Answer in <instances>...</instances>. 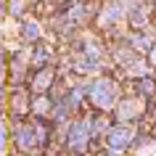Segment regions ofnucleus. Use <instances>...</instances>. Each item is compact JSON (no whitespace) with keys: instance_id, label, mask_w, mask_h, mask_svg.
<instances>
[{"instance_id":"1a4fd4ad","label":"nucleus","mask_w":156,"mask_h":156,"mask_svg":"<svg viewBox=\"0 0 156 156\" xmlns=\"http://www.w3.org/2000/svg\"><path fill=\"white\" fill-rule=\"evenodd\" d=\"M3 146H5V130L0 127V151H3Z\"/></svg>"},{"instance_id":"20e7f679","label":"nucleus","mask_w":156,"mask_h":156,"mask_svg":"<svg viewBox=\"0 0 156 156\" xmlns=\"http://www.w3.org/2000/svg\"><path fill=\"white\" fill-rule=\"evenodd\" d=\"M98 66V53H87L85 61H80V69H95Z\"/></svg>"},{"instance_id":"7ed1b4c3","label":"nucleus","mask_w":156,"mask_h":156,"mask_svg":"<svg viewBox=\"0 0 156 156\" xmlns=\"http://www.w3.org/2000/svg\"><path fill=\"white\" fill-rule=\"evenodd\" d=\"M132 138V130H127V127H116V130H111V135H108V146L111 148H124L127 146V140Z\"/></svg>"},{"instance_id":"f257e3e1","label":"nucleus","mask_w":156,"mask_h":156,"mask_svg":"<svg viewBox=\"0 0 156 156\" xmlns=\"http://www.w3.org/2000/svg\"><path fill=\"white\" fill-rule=\"evenodd\" d=\"M114 95H116L114 82H108V80H103V82H98L93 87V103H98V106H103V108H108L114 103Z\"/></svg>"},{"instance_id":"39448f33","label":"nucleus","mask_w":156,"mask_h":156,"mask_svg":"<svg viewBox=\"0 0 156 156\" xmlns=\"http://www.w3.org/2000/svg\"><path fill=\"white\" fill-rule=\"evenodd\" d=\"M119 13H122V8H119V5H108V8H106V19H103V21H116V19H119Z\"/></svg>"},{"instance_id":"423d86ee","label":"nucleus","mask_w":156,"mask_h":156,"mask_svg":"<svg viewBox=\"0 0 156 156\" xmlns=\"http://www.w3.org/2000/svg\"><path fill=\"white\" fill-rule=\"evenodd\" d=\"M37 34H40L37 24H24V37L27 40H37Z\"/></svg>"},{"instance_id":"f03ea898","label":"nucleus","mask_w":156,"mask_h":156,"mask_svg":"<svg viewBox=\"0 0 156 156\" xmlns=\"http://www.w3.org/2000/svg\"><path fill=\"white\" fill-rule=\"evenodd\" d=\"M87 135H90L87 124L85 122H74V127L69 130V146H72L74 151H82V148L87 146Z\"/></svg>"},{"instance_id":"9d476101","label":"nucleus","mask_w":156,"mask_h":156,"mask_svg":"<svg viewBox=\"0 0 156 156\" xmlns=\"http://www.w3.org/2000/svg\"><path fill=\"white\" fill-rule=\"evenodd\" d=\"M154 64H156V50H154Z\"/></svg>"},{"instance_id":"0eeeda50","label":"nucleus","mask_w":156,"mask_h":156,"mask_svg":"<svg viewBox=\"0 0 156 156\" xmlns=\"http://www.w3.org/2000/svg\"><path fill=\"white\" fill-rule=\"evenodd\" d=\"M19 140H21V146H24V148H29V146L34 143V135H32L29 130H21V135H19Z\"/></svg>"},{"instance_id":"6e6552de","label":"nucleus","mask_w":156,"mask_h":156,"mask_svg":"<svg viewBox=\"0 0 156 156\" xmlns=\"http://www.w3.org/2000/svg\"><path fill=\"white\" fill-rule=\"evenodd\" d=\"M132 114H135V103H127V106H122V111H119L122 119H127V116H132Z\"/></svg>"}]
</instances>
